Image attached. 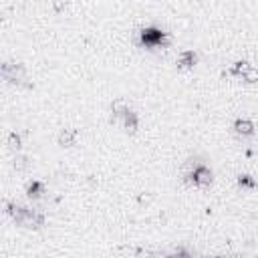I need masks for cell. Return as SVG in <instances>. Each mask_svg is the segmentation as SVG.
<instances>
[{
	"instance_id": "6da1fadb",
	"label": "cell",
	"mask_w": 258,
	"mask_h": 258,
	"mask_svg": "<svg viewBox=\"0 0 258 258\" xmlns=\"http://www.w3.org/2000/svg\"><path fill=\"white\" fill-rule=\"evenodd\" d=\"M6 214L14 220L16 226H22V228H42L44 226V214L32 210V208H26V206H20L16 202H6Z\"/></svg>"
},
{
	"instance_id": "7a4b0ae2",
	"label": "cell",
	"mask_w": 258,
	"mask_h": 258,
	"mask_svg": "<svg viewBox=\"0 0 258 258\" xmlns=\"http://www.w3.org/2000/svg\"><path fill=\"white\" fill-rule=\"evenodd\" d=\"M0 75L4 81H8L10 85H16V87H32L28 83V75H26V67L22 62H16V60H4L0 64Z\"/></svg>"
},
{
	"instance_id": "3957f363",
	"label": "cell",
	"mask_w": 258,
	"mask_h": 258,
	"mask_svg": "<svg viewBox=\"0 0 258 258\" xmlns=\"http://www.w3.org/2000/svg\"><path fill=\"white\" fill-rule=\"evenodd\" d=\"M139 40H141V44L143 46H147V48H155V46H163V44H167L169 42V38H167V32H163L159 26H145V28H141V32H139Z\"/></svg>"
},
{
	"instance_id": "277c9868",
	"label": "cell",
	"mask_w": 258,
	"mask_h": 258,
	"mask_svg": "<svg viewBox=\"0 0 258 258\" xmlns=\"http://www.w3.org/2000/svg\"><path fill=\"white\" fill-rule=\"evenodd\" d=\"M187 177H189V181H191L194 185L204 187V185H210V183H212L214 173H212V169H210L208 165H196V167L189 171Z\"/></svg>"
},
{
	"instance_id": "5b68a950",
	"label": "cell",
	"mask_w": 258,
	"mask_h": 258,
	"mask_svg": "<svg viewBox=\"0 0 258 258\" xmlns=\"http://www.w3.org/2000/svg\"><path fill=\"white\" fill-rule=\"evenodd\" d=\"M77 139H79V131L73 129V127L60 129L58 135H56V143H58L60 147H73V145L77 143Z\"/></svg>"
},
{
	"instance_id": "8992f818",
	"label": "cell",
	"mask_w": 258,
	"mask_h": 258,
	"mask_svg": "<svg viewBox=\"0 0 258 258\" xmlns=\"http://www.w3.org/2000/svg\"><path fill=\"white\" fill-rule=\"evenodd\" d=\"M196 62H198V52L196 50H181L177 54V60H175L177 69H191Z\"/></svg>"
},
{
	"instance_id": "52a82bcc",
	"label": "cell",
	"mask_w": 258,
	"mask_h": 258,
	"mask_svg": "<svg viewBox=\"0 0 258 258\" xmlns=\"http://www.w3.org/2000/svg\"><path fill=\"white\" fill-rule=\"evenodd\" d=\"M232 129L238 133V135H242V137H250V135H254V123L250 121V119H236L234 121V125H232Z\"/></svg>"
},
{
	"instance_id": "ba28073f",
	"label": "cell",
	"mask_w": 258,
	"mask_h": 258,
	"mask_svg": "<svg viewBox=\"0 0 258 258\" xmlns=\"http://www.w3.org/2000/svg\"><path fill=\"white\" fill-rule=\"evenodd\" d=\"M42 194H44V183L40 179H32V181L26 183V196L30 200H38Z\"/></svg>"
},
{
	"instance_id": "9c48e42d",
	"label": "cell",
	"mask_w": 258,
	"mask_h": 258,
	"mask_svg": "<svg viewBox=\"0 0 258 258\" xmlns=\"http://www.w3.org/2000/svg\"><path fill=\"white\" fill-rule=\"evenodd\" d=\"M127 111H129V105H127L125 99H115V101L111 103V117H113V119L123 117Z\"/></svg>"
},
{
	"instance_id": "30bf717a",
	"label": "cell",
	"mask_w": 258,
	"mask_h": 258,
	"mask_svg": "<svg viewBox=\"0 0 258 258\" xmlns=\"http://www.w3.org/2000/svg\"><path fill=\"white\" fill-rule=\"evenodd\" d=\"M121 119H123V127H125L127 131H131V133H133V131H137L139 117H137V113H135V111H131V109H129Z\"/></svg>"
},
{
	"instance_id": "8fae6325",
	"label": "cell",
	"mask_w": 258,
	"mask_h": 258,
	"mask_svg": "<svg viewBox=\"0 0 258 258\" xmlns=\"http://www.w3.org/2000/svg\"><path fill=\"white\" fill-rule=\"evenodd\" d=\"M250 67H252V64H250L248 60H236V62L230 67V75H234V77H242Z\"/></svg>"
},
{
	"instance_id": "7c38bea8",
	"label": "cell",
	"mask_w": 258,
	"mask_h": 258,
	"mask_svg": "<svg viewBox=\"0 0 258 258\" xmlns=\"http://www.w3.org/2000/svg\"><path fill=\"white\" fill-rule=\"evenodd\" d=\"M6 141H8V147H10L12 151H18V149L22 147V137H20V133H16V131H10Z\"/></svg>"
},
{
	"instance_id": "4fadbf2b",
	"label": "cell",
	"mask_w": 258,
	"mask_h": 258,
	"mask_svg": "<svg viewBox=\"0 0 258 258\" xmlns=\"http://www.w3.org/2000/svg\"><path fill=\"white\" fill-rule=\"evenodd\" d=\"M236 183L240 185V187H248V189H254L256 187V179L254 177H250V175H238V179H236Z\"/></svg>"
},
{
	"instance_id": "5bb4252c",
	"label": "cell",
	"mask_w": 258,
	"mask_h": 258,
	"mask_svg": "<svg viewBox=\"0 0 258 258\" xmlns=\"http://www.w3.org/2000/svg\"><path fill=\"white\" fill-rule=\"evenodd\" d=\"M12 167H14L16 171H24V169L28 167V157H26V155H14Z\"/></svg>"
},
{
	"instance_id": "9a60e30c",
	"label": "cell",
	"mask_w": 258,
	"mask_h": 258,
	"mask_svg": "<svg viewBox=\"0 0 258 258\" xmlns=\"http://www.w3.org/2000/svg\"><path fill=\"white\" fill-rule=\"evenodd\" d=\"M163 258H191V254L185 250V248H175L171 252H165Z\"/></svg>"
},
{
	"instance_id": "2e32d148",
	"label": "cell",
	"mask_w": 258,
	"mask_h": 258,
	"mask_svg": "<svg viewBox=\"0 0 258 258\" xmlns=\"http://www.w3.org/2000/svg\"><path fill=\"white\" fill-rule=\"evenodd\" d=\"M242 79H244L246 83H258V69H256V67H250V69L242 75Z\"/></svg>"
},
{
	"instance_id": "e0dca14e",
	"label": "cell",
	"mask_w": 258,
	"mask_h": 258,
	"mask_svg": "<svg viewBox=\"0 0 258 258\" xmlns=\"http://www.w3.org/2000/svg\"><path fill=\"white\" fill-rule=\"evenodd\" d=\"M224 258H244L242 254H228V256H224Z\"/></svg>"
},
{
	"instance_id": "ac0fdd59",
	"label": "cell",
	"mask_w": 258,
	"mask_h": 258,
	"mask_svg": "<svg viewBox=\"0 0 258 258\" xmlns=\"http://www.w3.org/2000/svg\"><path fill=\"white\" fill-rule=\"evenodd\" d=\"M212 258H224V256H212Z\"/></svg>"
},
{
	"instance_id": "d6986e66",
	"label": "cell",
	"mask_w": 258,
	"mask_h": 258,
	"mask_svg": "<svg viewBox=\"0 0 258 258\" xmlns=\"http://www.w3.org/2000/svg\"><path fill=\"white\" fill-rule=\"evenodd\" d=\"M256 187H258V179H256Z\"/></svg>"
},
{
	"instance_id": "ffe728a7",
	"label": "cell",
	"mask_w": 258,
	"mask_h": 258,
	"mask_svg": "<svg viewBox=\"0 0 258 258\" xmlns=\"http://www.w3.org/2000/svg\"><path fill=\"white\" fill-rule=\"evenodd\" d=\"M256 258H258V256H256Z\"/></svg>"
}]
</instances>
